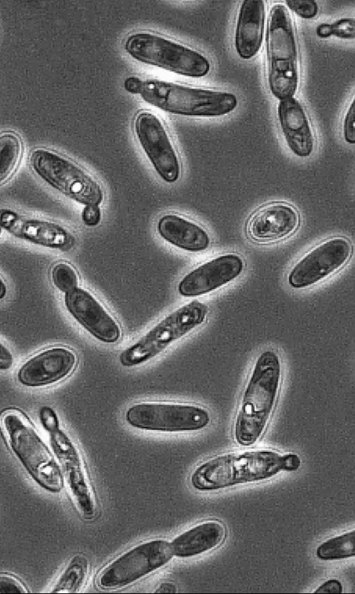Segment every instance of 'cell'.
Listing matches in <instances>:
<instances>
[{
	"mask_svg": "<svg viewBox=\"0 0 355 594\" xmlns=\"http://www.w3.org/2000/svg\"><path fill=\"white\" fill-rule=\"evenodd\" d=\"M28 589L23 582L13 575L1 573L0 575V593H27Z\"/></svg>",
	"mask_w": 355,
	"mask_h": 594,
	"instance_id": "4dcf8cb0",
	"label": "cell"
},
{
	"mask_svg": "<svg viewBox=\"0 0 355 594\" xmlns=\"http://www.w3.org/2000/svg\"><path fill=\"white\" fill-rule=\"evenodd\" d=\"M23 143L13 132H5L0 137L1 184L7 183L15 173L22 157Z\"/></svg>",
	"mask_w": 355,
	"mask_h": 594,
	"instance_id": "cb8c5ba5",
	"label": "cell"
},
{
	"mask_svg": "<svg viewBox=\"0 0 355 594\" xmlns=\"http://www.w3.org/2000/svg\"><path fill=\"white\" fill-rule=\"evenodd\" d=\"M1 424L11 451L32 480L48 492L60 493L64 480L59 463L29 419L10 409L2 414Z\"/></svg>",
	"mask_w": 355,
	"mask_h": 594,
	"instance_id": "3957f363",
	"label": "cell"
},
{
	"mask_svg": "<svg viewBox=\"0 0 355 594\" xmlns=\"http://www.w3.org/2000/svg\"><path fill=\"white\" fill-rule=\"evenodd\" d=\"M343 585L337 578H330L319 585L313 593H342Z\"/></svg>",
	"mask_w": 355,
	"mask_h": 594,
	"instance_id": "d6a6232c",
	"label": "cell"
},
{
	"mask_svg": "<svg viewBox=\"0 0 355 594\" xmlns=\"http://www.w3.org/2000/svg\"><path fill=\"white\" fill-rule=\"evenodd\" d=\"M156 231L164 241L187 252L206 251L211 244L209 234L204 227L175 213L161 216L156 224Z\"/></svg>",
	"mask_w": 355,
	"mask_h": 594,
	"instance_id": "44dd1931",
	"label": "cell"
},
{
	"mask_svg": "<svg viewBox=\"0 0 355 594\" xmlns=\"http://www.w3.org/2000/svg\"><path fill=\"white\" fill-rule=\"evenodd\" d=\"M51 278L55 287L66 294L78 286V274L76 269L69 263L60 261L53 265L51 270Z\"/></svg>",
	"mask_w": 355,
	"mask_h": 594,
	"instance_id": "484cf974",
	"label": "cell"
},
{
	"mask_svg": "<svg viewBox=\"0 0 355 594\" xmlns=\"http://www.w3.org/2000/svg\"><path fill=\"white\" fill-rule=\"evenodd\" d=\"M282 375L279 355L273 349L255 359L243 389L233 425L235 442L254 444L264 433L276 406Z\"/></svg>",
	"mask_w": 355,
	"mask_h": 594,
	"instance_id": "7a4b0ae2",
	"label": "cell"
},
{
	"mask_svg": "<svg viewBox=\"0 0 355 594\" xmlns=\"http://www.w3.org/2000/svg\"><path fill=\"white\" fill-rule=\"evenodd\" d=\"M124 49L141 63L182 76L201 78L211 69L209 60L201 53L153 33L130 35L125 41Z\"/></svg>",
	"mask_w": 355,
	"mask_h": 594,
	"instance_id": "ba28073f",
	"label": "cell"
},
{
	"mask_svg": "<svg viewBox=\"0 0 355 594\" xmlns=\"http://www.w3.org/2000/svg\"><path fill=\"white\" fill-rule=\"evenodd\" d=\"M1 226L18 238L50 249L66 251L76 242L74 235L65 226L50 220L23 215L8 208L1 209Z\"/></svg>",
	"mask_w": 355,
	"mask_h": 594,
	"instance_id": "2e32d148",
	"label": "cell"
},
{
	"mask_svg": "<svg viewBox=\"0 0 355 594\" xmlns=\"http://www.w3.org/2000/svg\"><path fill=\"white\" fill-rule=\"evenodd\" d=\"M143 80L137 76H128L125 78L123 86L125 89L133 94H139L142 84Z\"/></svg>",
	"mask_w": 355,
	"mask_h": 594,
	"instance_id": "e575fe53",
	"label": "cell"
},
{
	"mask_svg": "<svg viewBox=\"0 0 355 594\" xmlns=\"http://www.w3.org/2000/svg\"><path fill=\"white\" fill-rule=\"evenodd\" d=\"M342 133L347 144L355 145V94L345 113Z\"/></svg>",
	"mask_w": 355,
	"mask_h": 594,
	"instance_id": "f1b7e54d",
	"label": "cell"
},
{
	"mask_svg": "<svg viewBox=\"0 0 355 594\" xmlns=\"http://www.w3.org/2000/svg\"><path fill=\"white\" fill-rule=\"evenodd\" d=\"M173 556L167 540L141 542L108 563L98 575V585L107 589L128 586L165 566Z\"/></svg>",
	"mask_w": 355,
	"mask_h": 594,
	"instance_id": "30bf717a",
	"label": "cell"
},
{
	"mask_svg": "<svg viewBox=\"0 0 355 594\" xmlns=\"http://www.w3.org/2000/svg\"><path fill=\"white\" fill-rule=\"evenodd\" d=\"M300 225L297 209L286 202H272L257 209L246 225L248 237L257 243L282 241L293 234Z\"/></svg>",
	"mask_w": 355,
	"mask_h": 594,
	"instance_id": "ac0fdd59",
	"label": "cell"
},
{
	"mask_svg": "<svg viewBox=\"0 0 355 594\" xmlns=\"http://www.w3.org/2000/svg\"><path fill=\"white\" fill-rule=\"evenodd\" d=\"M300 457L270 449L229 452L212 457L197 466L190 476L191 487L213 491L270 479L282 471H297Z\"/></svg>",
	"mask_w": 355,
	"mask_h": 594,
	"instance_id": "6da1fadb",
	"label": "cell"
},
{
	"mask_svg": "<svg viewBox=\"0 0 355 594\" xmlns=\"http://www.w3.org/2000/svg\"><path fill=\"white\" fill-rule=\"evenodd\" d=\"M352 254L353 245L348 238H328L295 262L288 273L287 283L293 289L312 287L341 270Z\"/></svg>",
	"mask_w": 355,
	"mask_h": 594,
	"instance_id": "8fae6325",
	"label": "cell"
},
{
	"mask_svg": "<svg viewBox=\"0 0 355 594\" xmlns=\"http://www.w3.org/2000/svg\"><path fill=\"white\" fill-rule=\"evenodd\" d=\"M208 313L207 304L197 299L173 310L120 353V364L132 368L150 362L202 325Z\"/></svg>",
	"mask_w": 355,
	"mask_h": 594,
	"instance_id": "8992f818",
	"label": "cell"
},
{
	"mask_svg": "<svg viewBox=\"0 0 355 594\" xmlns=\"http://www.w3.org/2000/svg\"><path fill=\"white\" fill-rule=\"evenodd\" d=\"M89 569V564L87 557L82 554H75L62 570L49 592L79 593L87 582Z\"/></svg>",
	"mask_w": 355,
	"mask_h": 594,
	"instance_id": "603a6c76",
	"label": "cell"
},
{
	"mask_svg": "<svg viewBox=\"0 0 355 594\" xmlns=\"http://www.w3.org/2000/svg\"><path fill=\"white\" fill-rule=\"evenodd\" d=\"M101 218L102 211L100 206L88 204L83 207L81 218L86 226L95 227L98 225Z\"/></svg>",
	"mask_w": 355,
	"mask_h": 594,
	"instance_id": "1f68e13d",
	"label": "cell"
},
{
	"mask_svg": "<svg viewBox=\"0 0 355 594\" xmlns=\"http://www.w3.org/2000/svg\"><path fill=\"white\" fill-rule=\"evenodd\" d=\"M267 82L271 94L282 100L294 97L299 85L298 46L292 17L282 3L274 4L266 33Z\"/></svg>",
	"mask_w": 355,
	"mask_h": 594,
	"instance_id": "277c9868",
	"label": "cell"
},
{
	"mask_svg": "<svg viewBox=\"0 0 355 594\" xmlns=\"http://www.w3.org/2000/svg\"><path fill=\"white\" fill-rule=\"evenodd\" d=\"M39 421L44 430L50 434L60 428L57 412L49 405L42 406L38 412Z\"/></svg>",
	"mask_w": 355,
	"mask_h": 594,
	"instance_id": "f546056e",
	"label": "cell"
},
{
	"mask_svg": "<svg viewBox=\"0 0 355 594\" xmlns=\"http://www.w3.org/2000/svg\"><path fill=\"white\" fill-rule=\"evenodd\" d=\"M14 358L10 349L2 342L0 346V369L2 371L9 370L13 365Z\"/></svg>",
	"mask_w": 355,
	"mask_h": 594,
	"instance_id": "836d02e7",
	"label": "cell"
},
{
	"mask_svg": "<svg viewBox=\"0 0 355 594\" xmlns=\"http://www.w3.org/2000/svg\"><path fill=\"white\" fill-rule=\"evenodd\" d=\"M286 5L297 16L306 19L314 18L318 12V6L314 0H286Z\"/></svg>",
	"mask_w": 355,
	"mask_h": 594,
	"instance_id": "4316f807",
	"label": "cell"
},
{
	"mask_svg": "<svg viewBox=\"0 0 355 594\" xmlns=\"http://www.w3.org/2000/svg\"><path fill=\"white\" fill-rule=\"evenodd\" d=\"M226 537V528L215 520L201 522L183 532L171 543L173 555L185 559L193 557L219 546Z\"/></svg>",
	"mask_w": 355,
	"mask_h": 594,
	"instance_id": "7402d4cb",
	"label": "cell"
},
{
	"mask_svg": "<svg viewBox=\"0 0 355 594\" xmlns=\"http://www.w3.org/2000/svg\"><path fill=\"white\" fill-rule=\"evenodd\" d=\"M245 266L244 259L238 254L216 256L184 275L178 283V292L188 298L210 293L239 277Z\"/></svg>",
	"mask_w": 355,
	"mask_h": 594,
	"instance_id": "5bb4252c",
	"label": "cell"
},
{
	"mask_svg": "<svg viewBox=\"0 0 355 594\" xmlns=\"http://www.w3.org/2000/svg\"><path fill=\"white\" fill-rule=\"evenodd\" d=\"M315 556L325 561L355 557V528L321 542L315 548Z\"/></svg>",
	"mask_w": 355,
	"mask_h": 594,
	"instance_id": "d4e9b609",
	"label": "cell"
},
{
	"mask_svg": "<svg viewBox=\"0 0 355 594\" xmlns=\"http://www.w3.org/2000/svg\"><path fill=\"white\" fill-rule=\"evenodd\" d=\"M332 36L343 40L355 39V17H343L330 24Z\"/></svg>",
	"mask_w": 355,
	"mask_h": 594,
	"instance_id": "83f0119b",
	"label": "cell"
},
{
	"mask_svg": "<svg viewBox=\"0 0 355 594\" xmlns=\"http://www.w3.org/2000/svg\"><path fill=\"white\" fill-rule=\"evenodd\" d=\"M0 286H1V288H0V299H3L5 297V296L6 295L7 287H6V285L2 279H1Z\"/></svg>",
	"mask_w": 355,
	"mask_h": 594,
	"instance_id": "74e56055",
	"label": "cell"
},
{
	"mask_svg": "<svg viewBox=\"0 0 355 594\" xmlns=\"http://www.w3.org/2000/svg\"><path fill=\"white\" fill-rule=\"evenodd\" d=\"M277 121L285 143L295 157L306 159L313 153L316 140L310 119L294 97L279 101Z\"/></svg>",
	"mask_w": 355,
	"mask_h": 594,
	"instance_id": "d6986e66",
	"label": "cell"
},
{
	"mask_svg": "<svg viewBox=\"0 0 355 594\" xmlns=\"http://www.w3.org/2000/svg\"><path fill=\"white\" fill-rule=\"evenodd\" d=\"M32 171L50 187L83 206H100L105 200L101 182L70 158L44 148L33 150L29 157Z\"/></svg>",
	"mask_w": 355,
	"mask_h": 594,
	"instance_id": "52a82bcc",
	"label": "cell"
},
{
	"mask_svg": "<svg viewBox=\"0 0 355 594\" xmlns=\"http://www.w3.org/2000/svg\"><path fill=\"white\" fill-rule=\"evenodd\" d=\"M175 584L172 582H162L155 590V593H175L177 592Z\"/></svg>",
	"mask_w": 355,
	"mask_h": 594,
	"instance_id": "d590c367",
	"label": "cell"
},
{
	"mask_svg": "<svg viewBox=\"0 0 355 594\" xmlns=\"http://www.w3.org/2000/svg\"><path fill=\"white\" fill-rule=\"evenodd\" d=\"M64 302L71 317L96 340L105 344L121 340L120 325L87 290L78 287L64 294Z\"/></svg>",
	"mask_w": 355,
	"mask_h": 594,
	"instance_id": "e0dca14e",
	"label": "cell"
},
{
	"mask_svg": "<svg viewBox=\"0 0 355 594\" xmlns=\"http://www.w3.org/2000/svg\"><path fill=\"white\" fill-rule=\"evenodd\" d=\"M78 358L65 346L46 348L28 358L17 372V382L30 388L47 387L67 378L76 367Z\"/></svg>",
	"mask_w": 355,
	"mask_h": 594,
	"instance_id": "9a60e30c",
	"label": "cell"
},
{
	"mask_svg": "<svg viewBox=\"0 0 355 594\" xmlns=\"http://www.w3.org/2000/svg\"><path fill=\"white\" fill-rule=\"evenodd\" d=\"M141 98L157 109L175 115L218 117L238 106L236 96L230 91L192 87L157 79L143 81Z\"/></svg>",
	"mask_w": 355,
	"mask_h": 594,
	"instance_id": "5b68a950",
	"label": "cell"
},
{
	"mask_svg": "<svg viewBox=\"0 0 355 594\" xmlns=\"http://www.w3.org/2000/svg\"><path fill=\"white\" fill-rule=\"evenodd\" d=\"M266 6L263 0L243 1L237 16L234 45L237 55L250 60L260 51L264 37Z\"/></svg>",
	"mask_w": 355,
	"mask_h": 594,
	"instance_id": "ffe728a7",
	"label": "cell"
},
{
	"mask_svg": "<svg viewBox=\"0 0 355 594\" xmlns=\"http://www.w3.org/2000/svg\"><path fill=\"white\" fill-rule=\"evenodd\" d=\"M124 419L132 428L165 433L200 431L211 420L209 411L200 405L153 401L130 405Z\"/></svg>",
	"mask_w": 355,
	"mask_h": 594,
	"instance_id": "9c48e42d",
	"label": "cell"
},
{
	"mask_svg": "<svg viewBox=\"0 0 355 594\" xmlns=\"http://www.w3.org/2000/svg\"><path fill=\"white\" fill-rule=\"evenodd\" d=\"M133 132L157 176L167 184L175 183L181 175V163L162 121L153 112L141 111L135 116Z\"/></svg>",
	"mask_w": 355,
	"mask_h": 594,
	"instance_id": "7c38bea8",
	"label": "cell"
},
{
	"mask_svg": "<svg viewBox=\"0 0 355 594\" xmlns=\"http://www.w3.org/2000/svg\"><path fill=\"white\" fill-rule=\"evenodd\" d=\"M315 33L318 37L320 38H327L332 36L330 24L322 23L319 24L315 28Z\"/></svg>",
	"mask_w": 355,
	"mask_h": 594,
	"instance_id": "8d00e7d4",
	"label": "cell"
},
{
	"mask_svg": "<svg viewBox=\"0 0 355 594\" xmlns=\"http://www.w3.org/2000/svg\"><path fill=\"white\" fill-rule=\"evenodd\" d=\"M48 435L76 507L84 518H93L96 510L95 495L78 448L61 428Z\"/></svg>",
	"mask_w": 355,
	"mask_h": 594,
	"instance_id": "4fadbf2b",
	"label": "cell"
}]
</instances>
